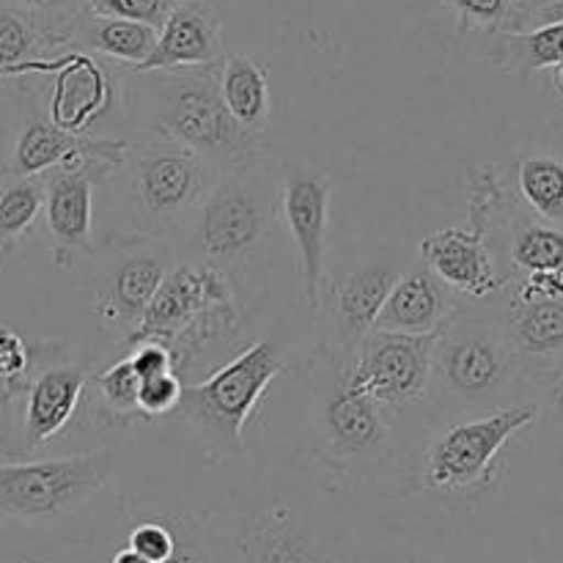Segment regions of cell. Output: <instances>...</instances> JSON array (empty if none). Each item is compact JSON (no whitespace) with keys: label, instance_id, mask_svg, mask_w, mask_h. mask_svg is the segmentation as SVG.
<instances>
[{"label":"cell","instance_id":"cell-27","mask_svg":"<svg viewBox=\"0 0 563 563\" xmlns=\"http://www.w3.org/2000/svg\"><path fill=\"white\" fill-rule=\"evenodd\" d=\"M44 181L9 179L0 185V267L42 214Z\"/></svg>","mask_w":563,"mask_h":563},{"label":"cell","instance_id":"cell-6","mask_svg":"<svg viewBox=\"0 0 563 563\" xmlns=\"http://www.w3.org/2000/svg\"><path fill=\"white\" fill-rule=\"evenodd\" d=\"M198 520L214 563H344L324 526L280 495L214 506Z\"/></svg>","mask_w":563,"mask_h":563},{"label":"cell","instance_id":"cell-15","mask_svg":"<svg viewBox=\"0 0 563 563\" xmlns=\"http://www.w3.org/2000/svg\"><path fill=\"white\" fill-rule=\"evenodd\" d=\"M421 256L429 273L454 295L487 300L504 286L482 225L432 231L421 240Z\"/></svg>","mask_w":563,"mask_h":563},{"label":"cell","instance_id":"cell-33","mask_svg":"<svg viewBox=\"0 0 563 563\" xmlns=\"http://www.w3.org/2000/svg\"><path fill=\"white\" fill-rule=\"evenodd\" d=\"M181 394H185V383L176 372L157 374V377L141 379L137 388V412L143 421H154V418H165L170 412L179 410Z\"/></svg>","mask_w":563,"mask_h":563},{"label":"cell","instance_id":"cell-11","mask_svg":"<svg viewBox=\"0 0 563 563\" xmlns=\"http://www.w3.org/2000/svg\"><path fill=\"white\" fill-rule=\"evenodd\" d=\"M333 181L313 165L286 159L278 165V212L295 240L300 258L302 302L311 313L322 308L328 284V229Z\"/></svg>","mask_w":563,"mask_h":563},{"label":"cell","instance_id":"cell-37","mask_svg":"<svg viewBox=\"0 0 563 563\" xmlns=\"http://www.w3.org/2000/svg\"><path fill=\"white\" fill-rule=\"evenodd\" d=\"M130 350L132 352L126 355V361H130L132 372H135L141 379L157 377V374H165V372H176L174 352H170L165 344H159V341H141V344L130 346Z\"/></svg>","mask_w":563,"mask_h":563},{"label":"cell","instance_id":"cell-1","mask_svg":"<svg viewBox=\"0 0 563 563\" xmlns=\"http://www.w3.org/2000/svg\"><path fill=\"white\" fill-rule=\"evenodd\" d=\"M278 212V168L269 159L218 176L170 236L179 264L212 269L234 286L264 256Z\"/></svg>","mask_w":563,"mask_h":563},{"label":"cell","instance_id":"cell-21","mask_svg":"<svg viewBox=\"0 0 563 563\" xmlns=\"http://www.w3.org/2000/svg\"><path fill=\"white\" fill-rule=\"evenodd\" d=\"M75 47V36L0 3V80L49 75L55 49Z\"/></svg>","mask_w":563,"mask_h":563},{"label":"cell","instance_id":"cell-12","mask_svg":"<svg viewBox=\"0 0 563 563\" xmlns=\"http://www.w3.org/2000/svg\"><path fill=\"white\" fill-rule=\"evenodd\" d=\"M434 335L372 330L352 352V379L385 410L427 399Z\"/></svg>","mask_w":563,"mask_h":563},{"label":"cell","instance_id":"cell-43","mask_svg":"<svg viewBox=\"0 0 563 563\" xmlns=\"http://www.w3.org/2000/svg\"><path fill=\"white\" fill-rule=\"evenodd\" d=\"M555 82H559V91L563 93V64L555 69Z\"/></svg>","mask_w":563,"mask_h":563},{"label":"cell","instance_id":"cell-20","mask_svg":"<svg viewBox=\"0 0 563 563\" xmlns=\"http://www.w3.org/2000/svg\"><path fill=\"white\" fill-rule=\"evenodd\" d=\"M460 300L429 269L401 273L390 289L374 330L405 335H432L456 311Z\"/></svg>","mask_w":563,"mask_h":563},{"label":"cell","instance_id":"cell-13","mask_svg":"<svg viewBox=\"0 0 563 563\" xmlns=\"http://www.w3.org/2000/svg\"><path fill=\"white\" fill-rule=\"evenodd\" d=\"M121 165L104 159L60 165L42 176V218L49 236L53 264L69 269L80 256L93 253V187L104 185Z\"/></svg>","mask_w":563,"mask_h":563},{"label":"cell","instance_id":"cell-38","mask_svg":"<svg viewBox=\"0 0 563 563\" xmlns=\"http://www.w3.org/2000/svg\"><path fill=\"white\" fill-rule=\"evenodd\" d=\"M544 412L550 421L563 427V361H559L555 372L550 374V383L544 388Z\"/></svg>","mask_w":563,"mask_h":563},{"label":"cell","instance_id":"cell-5","mask_svg":"<svg viewBox=\"0 0 563 563\" xmlns=\"http://www.w3.org/2000/svg\"><path fill=\"white\" fill-rule=\"evenodd\" d=\"M537 401L456 416L427 440L418 460L416 487L434 504L476 506L498 487V460L511 438L537 421Z\"/></svg>","mask_w":563,"mask_h":563},{"label":"cell","instance_id":"cell-3","mask_svg":"<svg viewBox=\"0 0 563 563\" xmlns=\"http://www.w3.org/2000/svg\"><path fill=\"white\" fill-rule=\"evenodd\" d=\"M526 368L511 352L498 311L460 302L434 335L427 396L460 416L520 405Z\"/></svg>","mask_w":563,"mask_h":563},{"label":"cell","instance_id":"cell-30","mask_svg":"<svg viewBox=\"0 0 563 563\" xmlns=\"http://www.w3.org/2000/svg\"><path fill=\"white\" fill-rule=\"evenodd\" d=\"M438 3H445L456 11L460 36L471 31L504 33L509 31L511 14H515L511 0H438Z\"/></svg>","mask_w":563,"mask_h":563},{"label":"cell","instance_id":"cell-23","mask_svg":"<svg viewBox=\"0 0 563 563\" xmlns=\"http://www.w3.org/2000/svg\"><path fill=\"white\" fill-rule=\"evenodd\" d=\"M218 88L231 119L251 135L267 137L273 119L267 66L245 53L225 55L218 71Z\"/></svg>","mask_w":563,"mask_h":563},{"label":"cell","instance_id":"cell-14","mask_svg":"<svg viewBox=\"0 0 563 563\" xmlns=\"http://www.w3.org/2000/svg\"><path fill=\"white\" fill-rule=\"evenodd\" d=\"M126 152L130 141L124 137L75 135L53 124L47 113L31 108L16 119L9 148V179H38L60 165L86 163V159L124 165Z\"/></svg>","mask_w":563,"mask_h":563},{"label":"cell","instance_id":"cell-10","mask_svg":"<svg viewBox=\"0 0 563 563\" xmlns=\"http://www.w3.org/2000/svg\"><path fill=\"white\" fill-rule=\"evenodd\" d=\"M170 245L152 236L115 242L108 262L93 278V313L110 341L126 346L141 328L170 264Z\"/></svg>","mask_w":563,"mask_h":563},{"label":"cell","instance_id":"cell-7","mask_svg":"<svg viewBox=\"0 0 563 563\" xmlns=\"http://www.w3.org/2000/svg\"><path fill=\"white\" fill-rule=\"evenodd\" d=\"M286 372V361L278 344L269 339L256 341L225 366L209 374L201 383L185 385L179 416L196 432L209 460L220 462L242 454L245 449L247 418L253 416L269 385Z\"/></svg>","mask_w":563,"mask_h":563},{"label":"cell","instance_id":"cell-31","mask_svg":"<svg viewBox=\"0 0 563 563\" xmlns=\"http://www.w3.org/2000/svg\"><path fill=\"white\" fill-rule=\"evenodd\" d=\"M31 368V346L14 328L0 324V405L14 394H22Z\"/></svg>","mask_w":563,"mask_h":563},{"label":"cell","instance_id":"cell-9","mask_svg":"<svg viewBox=\"0 0 563 563\" xmlns=\"http://www.w3.org/2000/svg\"><path fill=\"white\" fill-rule=\"evenodd\" d=\"M121 170H126L132 209L152 240L174 236L181 220L218 181V174L198 154L159 135L130 141Z\"/></svg>","mask_w":563,"mask_h":563},{"label":"cell","instance_id":"cell-26","mask_svg":"<svg viewBox=\"0 0 563 563\" xmlns=\"http://www.w3.org/2000/svg\"><path fill=\"white\" fill-rule=\"evenodd\" d=\"M520 196L539 220L563 225V159L553 154H531L517 168Z\"/></svg>","mask_w":563,"mask_h":563},{"label":"cell","instance_id":"cell-42","mask_svg":"<svg viewBox=\"0 0 563 563\" xmlns=\"http://www.w3.org/2000/svg\"><path fill=\"white\" fill-rule=\"evenodd\" d=\"M108 563H152V561L143 559V555H137L135 550H130V548H126V544H124V548H119L113 555H110Z\"/></svg>","mask_w":563,"mask_h":563},{"label":"cell","instance_id":"cell-34","mask_svg":"<svg viewBox=\"0 0 563 563\" xmlns=\"http://www.w3.org/2000/svg\"><path fill=\"white\" fill-rule=\"evenodd\" d=\"M168 526L174 533V550L163 563H214L198 515L168 517Z\"/></svg>","mask_w":563,"mask_h":563},{"label":"cell","instance_id":"cell-28","mask_svg":"<svg viewBox=\"0 0 563 563\" xmlns=\"http://www.w3.org/2000/svg\"><path fill=\"white\" fill-rule=\"evenodd\" d=\"M137 388L141 377L132 372L126 355L93 377V416H102L104 423L143 421L137 412Z\"/></svg>","mask_w":563,"mask_h":563},{"label":"cell","instance_id":"cell-39","mask_svg":"<svg viewBox=\"0 0 563 563\" xmlns=\"http://www.w3.org/2000/svg\"><path fill=\"white\" fill-rule=\"evenodd\" d=\"M550 22H563V0H550V3L539 5L533 9L515 31H528V27H539V25H550Z\"/></svg>","mask_w":563,"mask_h":563},{"label":"cell","instance_id":"cell-40","mask_svg":"<svg viewBox=\"0 0 563 563\" xmlns=\"http://www.w3.org/2000/svg\"><path fill=\"white\" fill-rule=\"evenodd\" d=\"M361 563H440V561L427 559V555H418V553H379Z\"/></svg>","mask_w":563,"mask_h":563},{"label":"cell","instance_id":"cell-36","mask_svg":"<svg viewBox=\"0 0 563 563\" xmlns=\"http://www.w3.org/2000/svg\"><path fill=\"white\" fill-rule=\"evenodd\" d=\"M126 548L152 563H163L174 550V533H170L168 517H148L135 522L126 533Z\"/></svg>","mask_w":563,"mask_h":563},{"label":"cell","instance_id":"cell-25","mask_svg":"<svg viewBox=\"0 0 563 563\" xmlns=\"http://www.w3.org/2000/svg\"><path fill=\"white\" fill-rule=\"evenodd\" d=\"M495 60L517 75H533L542 69H559L563 64V22L504 31L495 47Z\"/></svg>","mask_w":563,"mask_h":563},{"label":"cell","instance_id":"cell-24","mask_svg":"<svg viewBox=\"0 0 563 563\" xmlns=\"http://www.w3.org/2000/svg\"><path fill=\"white\" fill-rule=\"evenodd\" d=\"M75 44L115 64H130V71H135L157 47V31L141 22L93 16L86 11L77 22Z\"/></svg>","mask_w":563,"mask_h":563},{"label":"cell","instance_id":"cell-8","mask_svg":"<svg viewBox=\"0 0 563 563\" xmlns=\"http://www.w3.org/2000/svg\"><path fill=\"white\" fill-rule=\"evenodd\" d=\"M113 471V449L0 462V520L25 528L58 526L86 509L108 487Z\"/></svg>","mask_w":563,"mask_h":563},{"label":"cell","instance_id":"cell-22","mask_svg":"<svg viewBox=\"0 0 563 563\" xmlns=\"http://www.w3.org/2000/svg\"><path fill=\"white\" fill-rule=\"evenodd\" d=\"M506 341L522 368L528 363L563 361V297L555 300H520L511 295L498 311Z\"/></svg>","mask_w":563,"mask_h":563},{"label":"cell","instance_id":"cell-4","mask_svg":"<svg viewBox=\"0 0 563 563\" xmlns=\"http://www.w3.org/2000/svg\"><path fill=\"white\" fill-rule=\"evenodd\" d=\"M317 460L341 476L372 482L394 456V427L385 407L352 379V352L324 339L308 361Z\"/></svg>","mask_w":563,"mask_h":563},{"label":"cell","instance_id":"cell-16","mask_svg":"<svg viewBox=\"0 0 563 563\" xmlns=\"http://www.w3.org/2000/svg\"><path fill=\"white\" fill-rule=\"evenodd\" d=\"M225 58L220 16L207 0H179L157 33V47L146 64L130 75L143 71H187L220 66Z\"/></svg>","mask_w":563,"mask_h":563},{"label":"cell","instance_id":"cell-32","mask_svg":"<svg viewBox=\"0 0 563 563\" xmlns=\"http://www.w3.org/2000/svg\"><path fill=\"white\" fill-rule=\"evenodd\" d=\"M176 3L179 0H86V11L93 16L141 22V25L154 27L159 33Z\"/></svg>","mask_w":563,"mask_h":563},{"label":"cell","instance_id":"cell-19","mask_svg":"<svg viewBox=\"0 0 563 563\" xmlns=\"http://www.w3.org/2000/svg\"><path fill=\"white\" fill-rule=\"evenodd\" d=\"M49 75L55 77L49 93L47 119L75 135H91V126L113 108L115 82L108 69L88 55L66 49L55 58Z\"/></svg>","mask_w":563,"mask_h":563},{"label":"cell","instance_id":"cell-2","mask_svg":"<svg viewBox=\"0 0 563 563\" xmlns=\"http://www.w3.org/2000/svg\"><path fill=\"white\" fill-rule=\"evenodd\" d=\"M220 66L187 71H143L126 91V110L143 135H159L198 154L218 176L267 157L264 137L242 130L218 88Z\"/></svg>","mask_w":563,"mask_h":563},{"label":"cell","instance_id":"cell-35","mask_svg":"<svg viewBox=\"0 0 563 563\" xmlns=\"http://www.w3.org/2000/svg\"><path fill=\"white\" fill-rule=\"evenodd\" d=\"M3 5L22 11V14L33 16V20L44 22V25L60 27L75 36L77 22L86 14V0H0Z\"/></svg>","mask_w":563,"mask_h":563},{"label":"cell","instance_id":"cell-41","mask_svg":"<svg viewBox=\"0 0 563 563\" xmlns=\"http://www.w3.org/2000/svg\"><path fill=\"white\" fill-rule=\"evenodd\" d=\"M544 3H550V0H511V5H515V14H511L509 31H515V27L520 25V22L526 20L533 9H539V5H544Z\"/></svg>","mask_w":563,"mask_h":563},{"label":"cell","instance_id":"cell-18","mask_svg":"<svg viewBox=\"0 0 563 563\" xmlns=\"http://www.w3.org/2000/svg\"><path fill=\"white\" fill-rule=\"evenodd\" d=\"M91 374L82 363H49L22 388V445L36 451L75 418Z\"/></svg>","mask_w":563,"mask_h":563},{"label":"cell","instance_id":"cell-17","mask_svg":"<svg viewBox=\"0 0 563 563\" xmlns=\"http://www.w3.org/2000/svg\"><path fill=\"white\" fill-rule=\"evenodd\" d=\"M399 269L394 264H366L350 269L341 278L330 280L322 289V306L333 322V344L344 352H355L361 341L377 324L379 311L388 300L390 289L399 280Z\"/></svg>","mask_w":563,"mask_h":563},{"label":"cell","instance_id":"cell-29","mask_svg":"<svg viewBox=\"0 0 563 563\" xmlns=\"http://www.w3.org/2000/svg\"><path fill=\"white\" fill-rule=\"evenodd\" d=\"M511 262L520 275H539L563 269V229L561 225L533 220L522 223L511 234Z\"/></svg>","mask_w":563,"mask_h":563}]
</instances>
